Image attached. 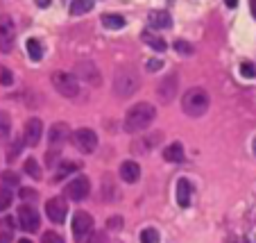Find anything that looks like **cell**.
I'll return each instance as SVG.
<instances>
[{"mask_svg": "<svg viewBox=\"0 0 256 243\" xmlns=\"http://www.w3.org/2000/svg\"><path fill=\"white\" fill-rule=\"evenodd\" d=\"M154 116H157L154 105H150V102H136V105H131L129 109H127L123 127H125V132H129V134H138V132H143L150 127Z\"/></svg>", "mask_w": 256, "mask_h": 243, "instance_id": "1", "label": "cell"}, {"mask_svg": "<svg viewBox=\"0 0 256 243\" xmlns=\"http://www.w3.org/2000/svg\"><path fill=\"white\" fill-rule=\"evenodd\" d=\"M113 93L118 98H129L141 89V78L134 66H118L116 73H113V84H111Z\"/></svg>", "mask_w": 256, "mask_h": 243, "instance_id": "2", "label": "cell"}, {"mask_svg": "<svg viewBox=\"0 0 256 243\" xmlns=\"http://www.w3.org/2000/svg\"><path fill=\"white\" fill-rule=\"evenodd\" d=\"M209 105H211V98L202 86H193V89H188V91L182 96V112H184L186 116H191V119L204 116L206 109H209Z\"/></svg>", "mask_w": 256, "mask_h": 243, "instance_id": "3", "label": "cell"}, {"mask_svg": "<svg viewBox=\"0 0 256 243\" xmlns=\"http://www.w3.org/2000/svg\"><path fill=\"white\" fill-rule=\"evenodd\" d=\"M50 82H53L55 91L61 93L64 98H77L79 96V80L75 73L55 71L53 75H50Z\"/></svg>", "mask_w": 256, "mask_h": 243, "instance_id": "4", "label": "cell"}, {"mask_svg": "<svg viewBox=\"0 0 256 243\" xmlns=\"http://www.w3.org/2000/svg\"><path fill=\"white\" fill-rule=\"evenodd\" d=\"M71 141H73V145H75L79 152H84V155H91V152H95V148H98V134H95L91 127H79V130H75Z\"/></svg>", "mask_w": 256, "mask_h": 243, "instance_id": "5", "label": "cell"}, {"mask_svg": "<svg viewBox=\"0 0 256 243\" xmlns=\"http://www.w3.org/2000/svg\"><path fill=\"white\" fill-rule=\"evenodd\" d=\"M14 41H16V25H14L12 16L0 14V53L2 55L12 53Z\"/></svg>", "mask_w": 256, "mask_h": 243, "instance_id": "6", "label": "cell"}, {"mask_svg": "<svg viewBox=\"0 0 256 243\" xmlns=\"http://www.w3.org/2000/svg\"><path fill=\"white\" fill-rule=\"evenodd\" d=\"M73 239L77 243H84L89 234H93V218L86 211H75L73 216Z\"/></svg>", "mask_w": 256, "mask_h": 243, "instance_id": "7", "label": "cell"}, {"mask_svg": "<svg viewBox=\"0 0 256 243\" xmlns=\"http://www.w3.org/2000/svg\"><path fill=\"white\" fill-rule=\"evenodd\" d=\"M64 193L71 198V200H75V202H82V200H86V196L91 193V182H89L86 175H75L71 182L66 184Z\"/></svg>", "mask_w": 256, "mask_h": 243, "instance_id": "8", "label": "cell"}, {"mask_svg": "<svg viewBox=\"0 0 256 243\" xmlns=\"http://www.w3.org/2000/svg\"><path fill=\"white\" fill-rule=\"evenodd\" d=\"M75 75H77L79 82H86V84H93V86L102 84V75H100L98 66L93 61H77L75 64Z\"/></svg>", "mask_w": 256, "mask_h": 243, "instance_id": "9", "label": "cell"}, {"mask_svg": "<svg viewBox=\"0 0 256 243\" xmlns=\"http://www.w3.org/2000/svg\"><path fill=\"white\" fill-rule=\"evenodd\" d=\"M18 225L23 232H37L41 227V218H39V211L34 209L32 204H23L18 207Z\"/></svg>", "mask_w": 256, "mask_h": 243, "instance_id": "10", "label": "cell"}, {"mask_svg": "<svg viewBox=\"0 0 256 243\" xmlns=\"http://www.w3.org/2000/svg\"><path fill=\"white\" fill-rule=\"evenodd\" d=\"M177 91H179L177 73H168V75H165V78L157 84V96H159V100H164V102H170V100H175Z\"/></svg>", "mask_w": 256, "mask_h": 243, "instance_id": "11", "label": "cell"}, {"mask_svg": "<svg viewBox=\"0 0 256 243\" xmlns=\"http://www.w3.org/2000/svg\"><path fill=\"white\" fill-rule=\"evenodd\" d=\"M46 216L53 221L55 225H61L66 221V216H68V204H66V200L61 196L57 198H50L46 202Z\"/></svg>", "mask_w": 256, "mask_h": 243, "instance_id": "12", "label": "cell"}, {"mask_svg": "<svg viewBox=\"0 0 256 243\" xmlns=\"http://www.w3.org/2000/svg\"><path fill=\"white\" fill-rule=\"evenodd\" d=\"M43 137V121L41 119H27L25 123V132H23V139H25V145H37Z\"/></svg>", "mask_w": 256, "mask_h": 243, "instance_id": "13", "label": "cell"}, {"mask_svg": "<svg viewBox=\"0 0 256 243\" xmlns=\"http://www.w3.org/2000/svg\"><path fill=\"white\" fill-rule=\"evenodd\" d=\"M71 137H73V132L66 123H55L53 127H50V132H48V141H50L53 148H59V145L66 143Z\"/></svg>", "mask_w": 256, "mask_h": 243, "instance_id": "14", "label": "cell"}, {"mask_svg": "<svg viewBox=\"0 0 256 243\" xmlns=\"http://www.w3.org/2000/svg\"><path fill=\"white\" fill-rule=\"evenodd\" d=\"M147 25L152 30H168L172 25V19H170V14L164 12V9H152L147 14Z\"/></svg>", "mask_w": 256, "mask_h": 243, "instance_id": "15", "label": "cell"}, {"mask_svg": "<svg viewBox=\"0 0 256 243\" xmlns=\"http://www.w3.org/2000/svg\"><path fill=\"white\" fill-rule=\"evenodd\" d=\"M120 178L127 184H136L138 180H141V166H138L136 162H131V159L123 162V164H120Z\"/></svg>", "mask_w": 256, "mask_h": 243, "instance_id": "16", "label": "cell"}, {"mask_svg": "<svg viewBox=\"0 0 256 243\" xmlns=\"http://www.w3.org/2000/svg\"><path fill=\"white\" fill-rule=\"evenodd\" d=\"M164 159L165 162H170V164L184 162V145L179 143V141H172L170 145H165L164 148Z\"/></svg>", "mask_w": 256, "mask_h": 243, "instance_id": "17", "label": "cell"}, {"mask_svg": "<svg viewBox=\"0 0 256 243\" xmlns=\"http://www.w3.org/2000/svg\"><path fill=\"white\" fill-rule=\"evenodd\" d=\"M191 193H193L191 182H188L186 178L177 180V202H179V207H188V204H191Z\"/></svg>", "mask_w": 256, "mask_h": 243, "instance_id": "18", "label": "cell"}, {"mask_svg": "<svg viewBox=\"0 0 256 243\" xmlns=\"http://www.w3.org/2000/svg\"><path fill=\"white\" fill-rule=\"evenodd\" d=\"M141 39H143L145 43H147V46H150L152 50H154V53H165V50H168V43H165L164 37H157V34L147 32V30H145L143 34H141Z\"/></svg>", "mask_w": 256, "mask_h": 243, "instance_id": "19", "label": "cell"}, {"mask_svg": "<svg viewBox=\"0 0 256 243\" xmlns=\"http://www.w3.org/2000/svg\"><path fill=\"white\" fill-rule=\"evenodd\" d=\"M79 171V164H75V162H61L59 168L55 171V178L53 182H61V180H66L68 175H73V173Z\"/></svg>", "mask_w": 256, "mask_h": 243, "instance_id": "20", "label": "cell"}, {"mask_svg": "<svg viewBox=\"0 0 256 243\" xmlns=\"http://www.w3.org/2000/svg\"><path fill=\"white\" fill-rule=\"evenodd\" d=\"M100 20L107 30H123L125 27V16H120V14H102Z\"/></svg>", "mask_w": 256, "mask_h": 243, "instance_id": "21", "label": "cell"}, {"mask_svg": "<svg viewBox=\"0 0 256 243\" xmlns=\"http://www.w3.org/2000/svg\"><path fill=\"white\" fill-rule=\"evenodd\" d=\"M93 5H95V0H71L68 9H71L73 16H82V14L91 12Z\"/></svg>", "mask_w": 256, "mask_h": 243, "instance_id": "22", "label": "cell"}, {"mask_svg": "<svg viewBox=\"0 0 256 243\" xmlns=\"http://www.w3.org/2000/svg\"><path fill=\"white\" fill-rule=\"evenodd\" d=\"M12 134V116L0 109V143H7Z\"/></svg>", "mask_w": 256, "mask_h": 243, "instance_id": "23", "label": "cell"}, {"mask_svg": "<svg viewBox=\"0 0 256 243\" xmlns=\"http://www.w3.org/2000/svg\"><path fill=\"white\" fill-rule=\"evenodd\" d=\"M27 55H30V60L32 61H41L43 57V48H41V41L39 39H27Z\"/></svg>", "mask_w": 256, "mask_h": 243, "instance_id": "24", "label": "cell"}, {"mask_svg": "<svg viewBox=\"0 0 256 243\" xmlns=\"http://www.w3.org/2000/svg\"><path fill=\"white\" fill-rule=\"evenodd\" d=\"M23 171H25V175H30L32 180H41V166L37 164V159H34V157H27L25 159Z\"/></svg>", "mask_w": 256, "mask_h": 243, "instance_id": "25", "label": "cell"}, {"mask_svg": "<svg viewBox=\"0 0 256 243\" xmlns=\"http://www.w3.org/2000/svg\"><path fill=\"white\" fill-rule=\"evenodd\" d=\"M172 48H175V50H177L179 55H184V57H191V55H195V46H193L191 41L177 39L175 43H172Z\"/></svg>", "mask_w": 256, "mask_h": 243, "instance_id": "26", "label": "cell"}, {"mask_svg": "<svg viewBox=\"0 0 256 243\" xmlns=\"http://www.w3.org/2000/svg\"><path fill=\"white\" fill-rule=\"evenodd\" d=\"M23 145H25V139H23V137H20V139H14V143L9 145V150H7V162H9V164H12L14 159L20 155Z\"/></svg>", "mask_w": 256, "mask_h": 243, "instance_id": "27", "label": "cell"}, {"mask_svg": "<svg viewBox=\"0 0 256 243\" xmlns=\"http://www.w3.org/2000/svg\"><path fill=\"white\" fill-rule=\"evenodd\" d=\"M14 202V193L12 189H7V186H0V211L9 209V204Z\"/></svg>", "mask_w": 256, "mask_h": 243, "instance_id": "28", "label": "cell"}, {"mask_svg": "<svg viewBox=\"0 0 256 243\" xmlns=\"http://www.w3.org/2000/svg\"><path fill=\"white\" fill-rule=\"evenodd\" d=\"M159 241H161V237H159V232L154 227H145L141 232V243H159Z\"/></svg>", "mask_w": 256, "mask_h": 243, "instance_id": "29", "label": "cell"}, {"mask_svg": "<svg viewBox=\"0 0 256 243\" xmlns=\"http://www.w3.org/2000/svg\"><path fill=\"white\" fill-rule=\"evenodd\" d=\"M14 84V73L7 66H0V86H12Z\"/></svg>", "mask_w": 256, "mask_h": 243, "instance_id": "30", "label": "cell"}, {"mask_svg": "<svg viewBox=\"0 0 256 243\" xmlns=\"http://www.w3.org/2000/svg\"><path fill=\"white\" fill-rule=\"evenodd\" d=\"M2 184H5L7 189H9V186H18V175L12 171H5L2 173Z\"/></svg>", "mask_w": 256, "mask_h": 243, "instance_id": "31", "label": "cell"}, {"mask_svg": "<svg viewBox=\"0 0 256 243\" xmlns=\"http://www.w3.org/2000/svg\"><path fill=\"white\" fill-rule=\"evenodd\" d=\"M240 75H243V78H256L254 64H250V61H243V64H240Z\"/></svg>", "mask_w": 256, "mask_h": 243, "instance_id": "32", "label": "cell"}, {"mask_svg": "<svg viewBox=\"0 0 256 243\" xmlns=\"http://www.w3.org/2000/svg\"><path fill=\"white\" fill-rule=\"evenodd\" d=\"M41 243H64V239H61L57 232H43Z\"/></svg>", "mask_w": 256, "mask_h": 243, "instance_id": "33", "label": "cell"}, {"mask_svg": "<svg viewBox=\"0 0 256 243\" xmlns=\"http://www.w3.org/2000/svg\"><path fill=\"white\" fill-rule=\"evenodd\" d=\"M46 164L50 166V168H53L55 164H61V162H59V152H48V155H46Z\"/></svg>", "mask_w": 256, "mask_h": 243, "instance_id": "34", "label": "cell"}, {"mask_svg": "<svg viewBox=\"0 0 256 243\" xmlns=\"http://www.w3.org/2000/svg\"><path fill=\"white\" fill-rule=\"evenodd\" d=\"M161 66H164V61L161 60H147V71L150 73H157Z\"/></svg>", "mask_w": 256, "mask_h": 243, "instance_id": "35", "label": "cell"}, {"mask_svg": "<svg viewBox=\"0 0 256 243\" xmlns=\"http://www.w3.org/2000/svg\"><path fill=\"white\" fill-rule=\"evenodd\" d=\"M20 198H23V200H34V198H37V191L34 189H20Z\"/></svg>", "mask_w": 256, "mask_h": 243, "instance_id": "36", "label": "cell"}, {"mask_svg": "<svg viewBox=\"0 0 256 243\" xmlns=\"http://www.w3.org/2000/svg\"><path fill=\"white\" fill-rule=\"evenodd\" d=\"M9 241H12V232H7V234L0 237V243H9Z\"/></svg>", "mask_w": 256, "mask_h": 243, "instance_id": "37", "label": "cell"}, {"mask_svg": "<svg viewBox=\"0 0 256 243\" xmlns=\"http://www.w3.org/2000/svg\"><path fill=\"white\" fill-rule=\"evenodd\" d=\"M250 9H252V16L256 20V0H250Z\"/></svg>", "mask_w": 256, "mask_h": 243, "instance_id": "38", "label": "cell"}, {"mask_svg": "<svg viewBox=\"0 0 256 243\" xmlns=\"http://www.w3.org/2000/svg\"><path fill=\"white\" fill-rule=\"evenodd\" d=\"M224 2H227V7H231V9H234V7H238V0H224Z\"/></svg>", "mask_w": 256, "mask_h": 243, "instance_id": "39", "label": "cell"}, {"mask_svg": "<svg viewBox=\"0 0 256 243\" xmlns=\"http://www.w3.org/2000/svg\"><path fill=\"white\" fill-rule=\"evenodd\" d=\"M37 5H39V7H48V5H50V0H37Z\"/></svg>", "mask_w": 256, "mask_h": 243, "instance_id": "40", "label": "cell"}, {"mask_svg": "<svg viewBox=\"0 0 256 243\" xmlns=\"http://www.w3.org/2000/svg\"><path fill=\"white\" fill-rule=\"evenodd\" d=\"M252 150H254V155H256V139H254V143H252Z\"/></svg>", "mask_w": 256, "mask_h": 243, "instance_id": "41", "label": "cell"}, {"mask_svg": "<svg viewBox=\"0 0 256 243\" xmlns=\"http://www.w3.org/2000/svg\"><path fill=\"white\" fill-rule=\"evenodd\" d=\"M18 243H32V241H27V239H20V241Z\"/></svg>", "mask_w": 256, "mask_h": 243, "instance_id": "42", "label": "cell"}]
</instances>
